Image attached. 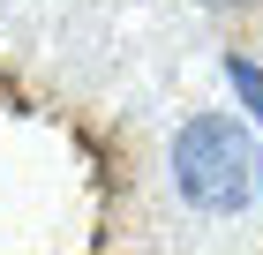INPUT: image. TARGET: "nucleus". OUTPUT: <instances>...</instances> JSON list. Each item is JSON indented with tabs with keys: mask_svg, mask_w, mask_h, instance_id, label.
Instances as JSON below:
<instances>
[{
	"mask_svg": "<svg viewBox=\"0 0 263 255\" xmlns=\"http://www.w3.org/2000/svg\"><path fill=\"white\" fill-rule=\"evenodd\" d=\"M256 143H248L241 120H226V113H196L173 135V188H181L196 210L211 218H233L256 203Z\"/></svg>",
	"mask_w": 263,
	"mask_h": 255,
	"instance_id": "obj_1",
	"label": "nucleus"
},
{
	"mask_svg": "<svg viewBox=\"0 0 263 255\" xmlns=\"http://www.w3.org/2000/svg\"><path fill=\"white\" fill-rule=\"evenodd\" d=\"M226 83H233V90H241V105L263 120V68H256V60H248V53H233V60H226Z\"/></svg>",
	"mask_w": 263,
	"mask_h": 255,
	"instance_id": "obj_2",
	"label": "nucleus"
},
{
	"mask_svg": "<svg viewBox=\"0 0 263 255\" xmlns=\"http://www.w3.org/2000/svg\"><path fill=\"white\" fill-rule=\"evenodd\" d=\"M256 195H263V158H256Z\"/></svg>",
	"mask_w": 263,
	"mask_h": 255,
	"instance_id": "obj_3",
	"label": "nucleus"
}]
</instances>
